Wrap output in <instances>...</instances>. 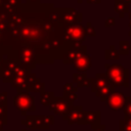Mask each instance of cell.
I'll return each mask as SVG.
<instances>
[{
	"instance_id": "obj_1",
	"label": "cell",
	"mask_w": 131,
	"mask_h": 131,
	"mask_svg": "<svg viewBox=\"0 0 131 131\" xmlns=\"http://www.w3.org/2000/svg\"><path fill=\"white\" fill-rule=\"evenodd\" d=\"M53 8L52 4L20 5L10 14L4 30L14 37L18 44L16 50L23 47L35 50L37 63H53L56 58L62 59L68 51L63 41L64 27L50 16Z\"/></svg>"
},
{
	"instance_id": "obj_2",
	"label": "cell",
	"mask_w": 131,
	"mask_h": 131,
	"mask_svg": "<svg viewBox=\"0 0 131 131\" xmlns=\"http://www.w3.org/2000/svg\"><path fill=\"white\" fill-rule=\"evenodd\" d=\"M105 75L110 86L115 87H129V71L121 64L114 63L105 64Z\"/></svg>"
},
{
	"instance_id": "obj_3",
	"label": "cell",
	"mask_w": 131,
	"mask_h": 131,
	"mask_svg": "<svg viewBox=\"0 0 131 131\" xmlns=\"http://www.w3.org/2000/svg\"><path fill=\"white\" fill-rule=\"evenodd\" d=\"M86 36V28L82 25V23H75L66 27L63 33V41L68 50L73 47L81 46Z\"/></svg>"
},
{
	"instance_id": "obj_4",
	"label": "cell",
	"mask_w": 131,
	"mask_h": 131,
	"mask_svg": "<svg viewBox=\"0 0 131 131\" xmlns=\"http://www.w3.org/2000/svg\"><path fill=\"white\" fill-rule=\"evenodd\" d=\"M91 81V91L95 93L97 97L100 98L101 101H105L107 96L114 91V89L110 86L107 77L103 73H97L94 78L90 79Z\"/></svg>"
},
{
	"instance_id": "obj_5",
	"label": "cell",
	"mask_w": 131,
	"mask_h": 131,
	"mask_svg": "<svg viewBox=\"0 0 131 131\" xmlns=\"http://www.w3.org/2000/svg\"><path fill=\"white\" fill-rule=\"evenodd\" d=\"M21 124L31 129H49L54 124V116H27Z\"/></svg>"
},
{
	"instance_id": "obj_6",
	"label": "cell",
	"mask_w": 131,
	"mask_h": 131,
	"mask_svg": "<svg viewBox=\"0 0 131 131\" xmlns=\"http://www.w3.org/2000/svg\"><path fill=\"white\" fill-rule=\"evenodd\" d=\"M13 104L14 106L20 111V114L23 116L26 115L27 112L32 111L34 112L36 110L35 107V98L29 94V92H19L13 97Z\"/></svg>"
},
{
	"instance_id": "obj_7",
	"label": "cell",
	"mask_w": 131,
	"mask_h": 131,
	"mask_svg": "<svg viewBox=\"0 0 131 131\" xmlns=\"http://www.w3.org/2000/svg\"><path fill=\"white\" fill-rule=\"evenodd\" d=\"M74 106V104L70 101H68L63 96H57L53 98V100L51 101L50 105L48 106L54 114L63 117L72 107Z\"/></svg>"
},
{
	"instance_id": "obj_8",
	"label": "cell",
	"mask_w": 131,
	"mask_h": 131,
	"mask_svg": "<svg viewBox=\"0 0 131 131\" xmlns=\"http://www.w3.org/2000/svg\"><path fill=\"white\" fill-rule=\"evenodd\" d=\"M126 104V96L122 92L113 91L105 100V105L108 106L113 111H119L124 110Z\"/></svg>"
},
{
	"instance_id": "obj_9",
	"label": "cell",
	"mask_w": 131,
	"mask_h": 131,
	"mask_svg": "<svg viewBox=\"0 0 131 131\" xmlns=\"http://www.w3.org/2000/svg\"><path fill=\"white\" fill-rule=\"evenodd\" d=\"M60 13L62 25L64 28L75 23H82L83 14L78 12L74 8H60Z\"/></svg>"
},
{
	"instance_id": "obj_10",
	"label": "cell",
	"mask_w": 131,
	"mask_h": 131,
	"mask_svg": "<svg viewBox=\"0 0 131 131\" xmlns=\"http://www.w3.org/2000/svg\"><path fill=\"white\" fill-rule=\"evenodd\" d=\"M86 53H87V47L85 45H81L79 47H73L63 54L62 62L64 64H73L76 58Z\"/></svg>"
},
{
	"instance_id": "obj_11",
	"label": "cell",
	"mask_w": 131,
	"mask_h": 131,
	"mask_svg": "<svg viewBox=\"0 0 131 131\" xmlns=\"http://www.w3.org/2000/svg\"><path fill=\"white\" fill-rule=\"evenodd\" d=\"M83 107L81 105H74L63 117L62 119L68 122L69 125L72 124H79L81 125L82 116H83Z\"/></svg>"
},
{
	"instance_id": "obj_12",
	"label": "cell",
	"mask_w": 131,
	"mask_h": 131,
	"mask_svg": "<svg viewBox=\"0 0 131 131\" xmlns=\"http://www.w3.org/2000/svg\"><path fill=\"white\" fill-rule=\"evenodd\" d=\"M101 115L99 111H88V112H83L82 116V122L81 125H90L91 129L98 127L100 123Z\"/></svg>"
},
{
	"instance_id": "obj_13",
	"label": "cell",
	"mask_w": 131,
	"mask_h": 131,
	"mask_svg": "<svg viewBox=\"0 0 131 131\" xmlns=\"http://www.w3.org/2000/svg\"><path fill=\"white\" fill-rule=\"evenodd\" d=\"M72 66L75 70L78 71V73H86L92 67V58L88 53L83 54L76 58Z\"/></svg>"
},
{
	"instance_id": "obj_14",
	"label": "cell",
	"mask_w": 131,
	"mask_h": 131,
	"mask_svg": "<svg viewBox=\"0 0 131 131\" xmlns=\"http://www.w3.org/2000/svg\"><path fill=\"white\" fill-rule=\"evenodd\" d=\"M63 97L72 103L76 101L78 98V87L74 86V83H66L63 85Z\"/></svg>"
},
{
	"instance_id": "obj_15",
	"label": "cell",
	"mask_w": 131,
	"mask_h": 131,
	"mask_svg": "<svg viewBox=\"0 0 131 131\" xmlns=\"http://www.w3.org/2000/svg\"><path fill=\"white\" fill-rule=\"evenodd\" d=\"M73 83L77 85V87H91V81L87 78L86 73H75L73 74Z\"/></svg>"
},
{
	"instance_id": "obj_16",
	"label": "cell",
	"mask_w": 131,
	"mask_h": 131,
	"mask_svg": "<svg viewBox=\"0 0 131 131\" xmlns=\"http://www.w3.org/2000/svg\"><path fill=\"white\" fill-rule=\"evenodd\" d=\"M114 8H115V11L119 13V16L121 18L124 17L126 13H129V4L124 3L121 0H115Z\"/></svg>"
},
{
	"instance_id": "obj_17",
	"label": "cell",
	"mask_w": 131,
	"mask_h": 131,
	"mask_svg": "<svg viewBox=\"0 0 131 131\" xmlns=\"http://www.w3.org/2000/svg\"><path fill=\"white\" fill-rule=\"evenodd\" d=\"M53 98H54V93L52 91H44L43 93H41L40 103L43 106H49Z\"/></svg>"
},
{
	"instance_id": "obj_18",
	"label": "cell",
	"mask_w": 131,
	"mask_h": 131,
	"mask_svg": "<svg viewBox=\"0 0 131 131\" xmlns=\"http://www.w3.org/2000/svg\"><path fill=\"white\" fill-rule=\"evenodd\" d=\"M120 55H121V54H120L119 50H117L114 45H112V46H111L108 49H106L105 52H104V57H105V59H108V60L119 59V58H120Z\"/></svg>"
},
{
	"instance_id": "obj_19",
	"label": "cell",
	"mask_w": 131,
	"mask_h": 131,
	"mask_svg": "<svg viewBox=\"0 0 131 131\" xmlns=\"http://www.w3.org/2000/svg\"><path fill=\"white\" fill-rule=\"evenodd\" d=\"M119 44H120V49H119L120 54L128 55L129 52L131 51V44L129 43V41H127V40H120Z\"/></svg>"
},
{
	"instance_id": "obj_20",
	"label": "cell",
	"mask_w": 131,
	"mask_h": 131,
	"mask_svg": "<svg viewBox=\"0 0 131 131\" xmlns=\"http://www.w3.org/2000/svg\"><path fill=\"white\" fill-rule=\"evenodd\" d=\"M119 125V131H131V118L120 120Z\"/></svg>"
},
{
	"instance_id": "obj_21",
	"label": "cell",
	"mask_w": 131,
	"mask_h": 131,
	"mask_svg": "<svg viewBox=\"0 0 131 131\" xmlns=\"http://www.w3.org/2000/svg\"><path fill=\"white\" fill-rule=\"evenodd\" d=\"M123 111H124V119L131 118V96H126V104Z\"/></svg>"
},
{
	"instance_id": "obj_22",
	"label": "cell",
	"mask_w": 131,
	"mask_h": 131,
	"mask_svg": "<svg viewBox=\"0 0 131 131\" xmlns=\"http://www.w3.org/2000/svg\"><path fill=\"white\" fill-rule=\"evenodd\" d=\"M0 122L7 124V106H0Z\"/></svg>"
},
{
	"instance_id": "obj_23",
	"label": "cell",
	"mask_w": 131,
	"mask_h": 131,
	"mask_svg": "<svg viewBox=\"0 0 131 131\" xmlns=\"http://www.w3.org/2000/svg\"><path fill=\"white\" fill-rule=\"evenodd\" d=\"M85 28H86V35L87 36H95L96 35L95 29H94V27L92 26V24L90 21H87Z\"/></svg>"
},
{
	"instance_id": "obj_24",
	"label": "cell",
	"mask_w": 131,
	"mask_h": 131,
	"mask_svg": "<svg viewBox=\"0 0 131 131\" xmlns=\"http://www.w3.org/2000/svg\"><path fill=\"white\" fill-rule=\"evenodd\" d=\"M0 106H7V93H0Z\"/></svg>"
},
{
	"instance_id": "obj_25",
	"label": "cell",
	"mask_w": 131,
	"mask_h": 131,
	"mask_svg": "<svg viewBox=\"0 0 131 131\" xmlns=\"http://www.w3.org/2000/svg\"><path fill=\"white\" fill-rule=\"evenodd\" d=\"M115 18L114 17H108V18H106L105 19V23H104V26L106 27V28H108V27H112V26H114L115 25Z\"/></svg>"
},
{
	"instance_id": "obj_26",
	"label": "cell",
	"mask_w": 131,
	"mask_h": 131,
	"mask_svg": "<svg viewBox=\"0 0 131 131\" xmlns=\"http://www.w3.org/2000/svg\"><path fill=\"white\" fill-rule=\"evenodd\" d=\"M104 129H105V125H103V124H100L98 127L92 128V129H91V131H104Z\"/></svg>"
},
{
	"instance_id": "obj_27",
	"label": "cell",
	"mask_w": 131,
	"mask_h": 131,
	"mask_svg": "<svg viewBox=\"0 0 131 131\" xmlns=\"http://www.w3.org/2000/svg\"><path fill=\"white\" fill-rule=\"evenodd\" d=\"M27 4H29V5H38V4H40V0H27Z\"/></svg>"
},
{
	"instance_id": "obj_28",
	"label": "cell",
	"mask_w": 131,
	"mask_h": 131,
	"mask_svg": "<svg viewBox=\"0 0 131 131\" xmlns=\"http://www.w3.org/2000/svg\"><path fill=\"white\" fill-rule=\"evenodd\" d=\"M101 0H86V2L88 4H98Z\"/></svg>"
},
{
	"instance_id": "obj_29",
	"label": "cell",
	"mask_w": 131,
	"mask_h": 131,
	"mask_svg": "<svg viewBox=\"0 0 131 131\" xmlns=\"http://www.w3.org/2000/svg\"><path fill=\"white\" fill-rule=\"evenodd\" d=\"M128 17H129V24H128V26H129L130 31H131V12L128 13Z\"/></svg>"
},
{
	"instance_id": "obj_30",
	"label": "cell",
	"mask_w": 131,
	"mask_h": 131,
	"mask_svg": "<svg viewBox=\"0 0 131 131\" xmlns=\"http://www.w3.org/2000/svg\"><path fill=\"white\" fill-rule=\"evenodd\" d=\"M122 2H124V3H127V4H129V3H131V0H121Z\"/></svg>"
},
{
	"instance_id": "obj_31",
	"label": "cell",
	"mask_w": 131,
	"mask_h": 131,
	"mask_svg": "<svg viewBox=\"0 0 131 131\" xmlns=\"http://www.w3.org/2000/svg\"><path fill=\"white\" fill-rule=\"evenodd\" d=\"M82 1H83V0H77L78 3H82Z\"/></svg>"
},
{
	"instance_id": "obj_32",
	"label": "cell",
	"mask_w": 131,
	"mask_h": 131,
	"mask_svg": "<svg viewBox=\"0 0 131 131\" xmlns=\"http://www.w3.org/2000/svg\"><path fill=\"white\" fill-rule=\"evenodd\" d=\"M128 34H129V36H131V31H129V33H128Z\"/></svg>"
},
{
	"instance_id": "obj_33",
	"label": "cell",
	"mask_w": 131,
	"mask_h": 131,
	"mask_svg": "<svg viewBox=\"0 0 131 131\" xmlns=\"http://www.w3.org/2000/svg\"><path fill=\"white\" fill-rule=\"evenodd\" d=\"M21 131H26V129H23V130H21Z\"/></svg>"
}]
</instances>
